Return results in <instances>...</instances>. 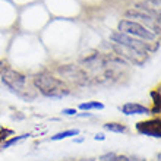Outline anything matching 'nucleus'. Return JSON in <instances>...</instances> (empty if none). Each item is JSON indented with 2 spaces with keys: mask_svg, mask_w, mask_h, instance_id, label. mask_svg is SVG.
Segmentation results:
<instances>
[{
  "mask_svg": "<svg viewBox=\"0 0 161 161\" xmlns=\"http://www.w3.org/2000/svg\"><path fill=\"white\" fill-rule=\"evenodd\" d=\"M63 114H66V116H75L76 114V110L75 108H63V111H62Z\"/></svg>",
  "mask_w": 161,
  "mask_h": 161,
  "instance_id": "15",
  "label": "nucleus"
},
{
  "mask_svg": "<svg viewBox=\"0 0 161 161\" xmlns=\"http://www.w3.org/2000/svg\"><path fill=\"white\" fill-rule=\"evenodd\" d=\"M119 32L126 35H133V37H139L142 40H151L155 38V34L151 32L148 28H145L144 25H141L139 22L136 21H129V19H123L119 22Z\"/></svg>",
  "mask_w": 161,
  "mask_h": 161,
  "instance_id": "3",
  "label": "nucleus"
},
{
  "mask_svg": "<svg viewBox=\"0 0 161 161\" xmlns=\"http://www.w3.org/2000/svg\"><path fill=\"white\" fill-rule=\"evenodd\" d=\"M79 108L80 110H103L104 108V104L103 103H98V101H89V103H82L79 104Z\"/></svg>",
  "mask_w": 161,
  "mask_h": 161,
  "instance_id": "12",
  "label": "nucleus"
},
{
  "mask_svg": "<svg viewBox=\"0 0 161 161\" xmlns=\"http://www.w3.org/2000/svg\"><path fill=\"white\" fill-rule=\"evenodd\" d=\"M114 157H116L114 153H108V154H104V155H101V157H100V161H110V160H113Z\"/></svg>",
  "mask_w": 161,
  "mask_h": 161,
  "instance_id": "14",
  "label": "nucleus"
},
{
  "mask_svg": "<svg viewBox=\"0 0 161 161\" xmlns=\"http://www.w3.org/2000/svg\"><path fill=\"white\" fill-rule=\"evenodd\" d=\"M110 40L114 42V44H120V46L129 47V48H133V50L139 51V53H147V51L151 48L148 44L142 42L141 40L132 38L130 35L122 34V32H119V31H116V32H111V34H110Z\"/></svg>",
  "mask_w": 161,
  "mask_h": 161,
  "instance_id": "4",
  "label": "nucleus"
},
{
  "mask_svg": "<svg viewBox=\"0 0 161 161\" xmlns=\"http://www.w3.org/2000/svg\"><path fill=\"white\" fill-rule=\"evenodd\" d=\"M122 113L126 116H133V114H149L151 110L148 107L138 104V103H126L122 106Z\"/></svg>",
  "mask_w": 161,
  "mask_h": 161,
  "instance_id": "9",
  "label": "nucleus"
},
{
  "mask_svg": "<svg viewBox=\"0 0 161 161\" xmlns=\"http://www.w3.org/2000/svg\"><path fill=\"white\" fill-rule=\"evenodd\" d=\"M94 139H95V141H104V139H106V136L103 135V133H97V135L94 136Z\"/></svg>",
  "mask_w": 161,
  "mask_h": 161,
  "instance_id": "18",
  "label": "nucleus"
},
{
  "mask_svg": "<svg viewBox=\"0 0 161 161\" xmlns=\"http://www.w3.org/2000/svg\"><path fill=\"white\" fill-rule=\"evenodd\" d=\"M59 72L62 73L63 76L72 79L73 82H76L78 85H89L92 82V78L89 76L88 73L79 68H75V66H63V68H59Z\"/></svg>",
  "mask_w": 161,
  "mask_h": 161,
  "instance_id": "6",
  "label": "nucleus"
},
{
  "mask_svg": "<svg viewBox=\"0 0 161 161\" xmlns=\"http://www.w3.org/2000/svg\"><path fill=\"white\" fill-rule=\"evenodd\" d=\"M110 161H111V160H110Z\"/></svg>",
  "mask_w": 161,
  "mask_h": 161,
  "instance_id": "19",
  "label": "nucleus"
},
{
  "mask_svg": "<svg viewBox=\"0 0 161 161\" xmlns=\"http://www.w3.org/2000/svg\"><path fill=\"white\" fill-rule=\"evenodd\" d=\"M104 129L113 132V133H125V132H126V126L122 125V123H117V122L106 123V125H104Z\"/></svg>",
  "mask_w": 161,
  "mask_h": 161,
  "instance_id": "10",
  "label": "nucleus"
},
{
  "mask_svg": "<svg viewBox=\"0 0 161 161\" xmlns=\"http://www.w3.org/2000/svg\"><path fill=\"white\" fill-rule=\"evenodd\" d=\"M113 50H114L116 56L122 57L125 62H130L133 64H144V62L147 60V53H139V51L133 50V48H129V47H125V46H120V44H114L113 42Z\"/></svg>",
  "mask_w": 161,
  "mask_h": 161,
  "instance_id": "5",
  "label": "nucleus"
},
{
  "mask_svg": "<svg viewBox=\"0 0 161 161\" xmlns=\"http://www.w3.org/2000/svg\"><path fill=\"white\" fill-rule=\"evenodd\" d=\"M125 15H126L127 18H130V19H139V21H142V22H147V24H154V21L158 22V19L155 18V13L149 8H147V6L130 8L125 12Z\"/></svg>",
  "mask_w": 161,
  "mask_h": 161,
  "instance_id": "7",
  "label": "nucleus"
},
{
  "mask_svg": "<svg viewBox=\"0 0 161 161\" xmlns=\"http://www.w3.org/2000/svg\"><path fill=\"white\" fill-rule=\"evenodd\" d=\"M10 133H12L10 130H2V132H0V142H2L3 139H6V138H8V135H10Z\"/></svg>",
  "mask_w": 161,
  "mask_h": 161,
  "instance_id": "17",
  "label": "nucleus"
},
{
  "mask_svg": "<svg viewBox=\"0 0 161 161\" xmlns=\"http://www.w3.org/2000/svg\"><path fill=\"white\" fill-rule=\"evenodd\" d=\"M28 133H25V135H21V136H15V138H12V139H9V141H6V142H3V148L6 149V148H10L12 145H15V144H18V142H21V141H24L25 138H28Z\"/></svg>",
  "mask_w": 161,
  "mask_h": 161,
  "instance_id": "13",
  "label": "nucleus"
},
{
  "mask_svg": "<svg viewBox=\"0 0 161 161\" xmlns=\"http://www.w3.org/2000/svg\"><path fill=\"white\" fill-rule=\"evenodd\" d=\"M79 135V130L78 129H69V130H63L59 132L56 135L51 136V141H60V139H66V138H70V136H76Z\"/></svg>",
  "mask_w": 161,
  "mask_h": 161,
  "instance_id": "11",
  "label": "nucleus"
},
{
  "mask_svg": "<svg viewBox=\"0 0 161 161\" xmlns=\"http://www.w3.org/2000/svg\"><path fill=\"white\" fill-rule=\"evenodd\" d=\"M136 130L141 135L145 136H153V138H160L161 136V122L160 119H153V120H145V122L136 123Z\"/></svg>",
  "mask_w": 161,
  "mask_h": 161,
  "instance_id": "8",
  "label": "nucleus"
},
{
  "mask_svg": "<svg viewBox=\"0 0 161 161\" xmlns=\"http://www.w3.org/2000/svg\"><path fill=\"white\" fill-rule=\"evenodd\" d=\"M111 161H132V160L129 157H126V155H116Z\"/></svg>",
  "mask_w": 161,
  "mask_h": 161,
  "instance_id": "16",
  "label": "nucleus"
},
{
  "mask_svg": "<svg viewBox=\"0 0 161 161\" xmlns=\"http://www.w3.org/2000/svg\"><path fill=\"white\" fill-rule=\"evenodd\" d=\"M34 86L47 98H63L68 97L70 92L66 82L48 73H38L34 78Z\"/></svg>",
  "mask_w": 161,
  "mask_h": 161,
  "instance_id": "1",
  "label": "nucleus"
},
{
  "mask_svg": "<svg viewBox=\"0 0 161 161\" xmlns=\"http://www.w3.org/2000/svg\"><path fill=\"white\" fill-rule=\"evenodd\" d=\"M2 80L3 84L8 86L12 92H15L18 97L24 98V100H32L35 97L34 94L28 92V88H26V78L22 75V73L16 72V70H12V69H6L3 73H2Z\"/></svg>",
  "mask_w": 161,
  "mask_h": 161,
  "instance_id": "2",
  "label": "nucleus"
}]
</instances>
